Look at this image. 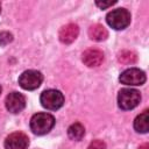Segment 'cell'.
I'll return each instance as SVG.
<instances>
[{"label": "cell", "instance_id": "5", "mask_svg": "<svg viewBox=\"0 0 149 149\" xmlns=\"http://www.w3.org/2000/svg\"><path fill=\"white\" fill-rule=\"evenodd\" d=\"M42 80H43L42 73L36 70H27V71L22 72L21 76L19 77L20 86L22 88L29 90V91L40 87V85L42 84Z\"/></svg>", "mask_w": 149, "mask_h": 149}, {"label": "cell", "instance_id": "16", "mask_svg": "<svg viewBox=\"0 0 149 149\" xmlns=\"http://www.w3.org/2000/svg\"><path fill=\"white\" fill-rule=\"evenodd\" d=\"M87 149H106V143L101 140H94L90 143Z\"/></svg>", "mask_w": 149, "mask_h": 149}, {"label": "cell", "instance_id": "10", "mask_svg": "<svg viewBox=\"0 0 149 149\" xmlns=\"http://www.w3.org/2000/svg\"><path fill=\"white\" fill-rule=\"evenodd\" d=\"M102 61H104V54L98 49H88L83 54V62L88 68L99 66L102 63Z\"/></svg>", "mask_w": 149, "mask_h": 149}, {"label": "cell", "instance_id": "1", "mask_svg": "<svg viewBox=\"0 0 149 149\" xmlns=\"http://www.w3.org/2000/svg\"><path fill=\"white\" fill-rule=\"evenodd\" d=\"M55 118L49 113H37L30 119V129L36 135H43L51 130Z\"/></svg>", "mask_w": 149, "mask_h": 149}, {"label": "cell", "instance_id": "11", "mask_svg": "<svg viewBox=\"0 0 149 149\" xmlns=\"http://www.w3.org/2000/svg\"><path fill=\"white\" fill-rule=\"evenodd\" d=\"M134 128L139 133H147L149 130V112L144 109L134 120Z\"/></svg>", "mask_w": 149, "mask_h": 149}, {"label": "cell", "instance_id": "18", "mask_svg": "<svg viewBox=\"0 0 149 149\" xmlns=\"http://www.w3.org/2000/svg\"><path fill=\"white\" fill-rule=\"evenodd\" d=\"M139 149H149V144H148V143H144V144L140 146Z\"/></svg>", "mask_w": 149, "mask_h": 149}, {"label": "cell", "instance_id": "15", "mask_svg": "<svg viewBox=\"0 0 149 149\" xmlns=\"http://www.w3.org/2000/svg\"><path fill=\"white\" fill-rule=\"evenodd\" d=\"M13 41V35L8 31H2L0 33V45L5 47L7 45L8 43H10Z\"/></svg>", "mask_w": 149, "mask_h": 149}, {"label": "cell", "instance_id": "12", "mask_svg": "<svg viewBox=\"0 0 149 149\" xmlns=\"http://www.w3.org/2000/svg\"><path fill=\"white\" fill-rule=\"evenodd\" d=\"M88 36H90L91 40L100 42V41H104V40L107 38L108 33H107L106 28L102 24L95 23V24H92L88 28Z\"/></svg>", "mask_w": 149, "mask_h": 149}, {"label": "cell", "instance_id": "6", "mask_svg": "<svg viewBox=\"0 0 149 149\" xmlns=\"http://www.w3.org/2000/svg\"><path fill=\"white\" fill-rule=\"evenodd\" d=\"M146 73L136 68H130L125 70L120 77L119 80L121 81V84L125 85H129V86H137V85H142L146 81Z\"/></svg>", "mask_w": 149, "mask_h": 149}, {"label": "cell", "instance_id": "19", "mask_svg": "<svg viewBox=\"0 0 149 149\" xmlns=\"http://www.w3.org/2000/svg\"><path fill=\"white\" fill-rule=\"evenodd\" d=\"M1 91H2V88H1V86H0V94H1Z\"/></svg>", "mask_w": 149, "mask_h": 149}, {"label": "cell", "instance_id": "7", "mask_svg": "<svg viewBox=\"0 0 149 149\" xmlns=\"http://www.w3.org/2000/svg\"><path fill=\"white\" fill-rule=\"evenodd\" d=\"M28 144H29L28 136L21 132L12 133L5 140L6 149H27Z\"/></svg>", "mask_w": 149, "mask_h": 149}, {"label": "cell", "instance_id": "17", "mask_svg": "<svg viewBox=\"0 0 149 149\" xmlns=\"http://www.w3.org/2000/svg\"><path fill=\"white\" fill-rule=\"evenodd\" d=\"M114 3H116V1H95V5L99 7V8H101V9H105V8H108V7H111L112 5H114Z\"/></svg>", "mask_w": 149, "mask_h": 149}, {"label": "cell", "instance_id": "8", "mask_svg": "<svg viewBox=\"0 0 149 149\" xmlns=\"http://www.w3.org/2000/svg\"><path fill=\"white\" fill-rule=\"evenodd\" d=\"M6 108L10 113H19L26 106V98L19 92H12L6 97Z\"/></svg>", "mask_w": 149, "mask_h": 149}, {"label": "cell", "instance_id": "3", "mask_svg": "<svg viewBox=\"0 0 149 149\" xmlns=\"http://www.w3.org/2000/svg\"><path fill=\"white\" fill-rule=\"evenodd\" d=\"M141 100V94L134 88H122L118 94V105L121 109L129 111L135 108Z\"/></svg>", "mask_w": 149, "mask_h": 149}, {"label": "cell", "instance_id": "14", "mask_svg": "<svg viewBox=\"0 0 149 149\" xmlns=\"http://www.w3.org/2000/svg\"><path fill=\"white\" fill-rule=\"evenodd\" d=\"M118 61L122 64H133L136 62V55L133 51L129 50H123L119 54L118 56Z\"/></svg>", "mask_w": 149, "mask_h": 149}, {"label": "cell", "instance_id": "4", "mask_svg": "<svg viewBox=\"0 0 149 149\" xmlns=\"http://www.w3.org/2000/svg\"><path fill=\"white\" fill-rule=\"evenodd\" d=\"M40 101L44 108L49 111H56L63 106L64 95L58 90H45L42 92L40 97Z\"/></svg>", "mask_w": 149, "mask_h": 149}, {"label": "cell", "instance_id": "9", "mask_svg": "<svg viewBox=\"0 0 149 149\" xmlns=\"http://www.w3.org/2000/svg\"><path fill=\"white\" fill-rule=\"evenodd\" d=\"M79 34V28L77 24L74 23H68L65 26H63L59 30V34H58V37H59V41L64 44H70L72 43L77 36Z\"/></svg>", "mask_w": 149, "mask_h": 149}, {"label": "cell", "instance_id": "13", "mask_svg": "<svg viewBox=\"0 0 149 149\" xmlns=\"http://www.w3.org/2000/svg\"><path fill=\"white\" fill-rule=\"evenodd\" d=\"M68 135L71 140H74V141H79L83 139V136L85 135V128L81 123L79 122H76V123H72L69 128H68Z\"/></svg>", "mask_w": 149, "mask_h": 149}, {"label": "cell", "instance_id": "2", "mask_svg": "<svg viewBox=\"0 0 149 149\" xmlns=\"http://www.w3.org/2000/svg\"><path fill=\"white\" fill-rule=\"evenodd\" d=\"M106 21L113 29L122 30L130 23V13L126 8H116L106 15Z\"/></svg>", "mask_w": 149, "mask_h": 149}, {"label": "cell", "instance_id": "20", "mask_svg": "<svg viewBox=\"0 0 149 149\" xmlns=\"http://www.w3.org/2000/svg\"><path fill=\"white\" fill-rule=\"evenodd\" d=\"M0 12H1V6H0Z\"/></svg>", "mask_w": 149, "mask_h": 149}]
</instances>
